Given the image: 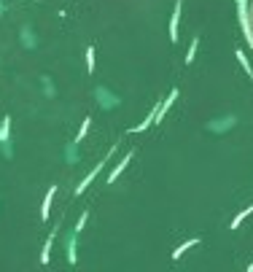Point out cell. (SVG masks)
Segmentation results:
<instances>
[{
	"label": "cell",
	"instance_id": "6da1fadb",
	"mask_svg": "<svg viewBox=\"0 0 253 272\" xmlns=\"http://www.w3.org/2000/svg\"><path fill=\"white\" fill-rule=\"evenodd\" d=\"M8 143H11V116H3V122H0V148H3V157L11 159L14 148Z\"/></svg>",
	"mask_w": 253,
	"mask_h": 272
},
{
	"label": "cell",
	"instance_id": "7a4b0ae2",
	"mask_svg": "<svg viewBox=\"0 0 253 272\" xmlns=\"http://www.w3.org/2000/svg\"><path fill=\"white\" fill-rule=\"evenodd\" d=\"M94 97H97L100 108H105V110H110V108H116V105H121V97H119V94H113L110 89H105V87H97V89H94Z\"/></svg>",
	"mask_w": 253,
	"mask_h": 272
},
{
	"label": "cell",
	"instance_id": "3957f363",
	"mask_svg": "<svg viewBox=\"0 0 253 272\" xmlns=\"http://www.w3.org/2000/svg\"><path fill=\"white\" fill-rule=\"evenodd\" d=\"M110 154H113V151H108V157H105V159H103V162H100V164H97V167H94V170H92V173H89V175H87V178H84V181H81V183H78V186H75V197H78V194H84V191H87V189H89V183H92V181H94V178H97V175H100V170H103V167H105V164H108Z\"/></svg>",
	"mask_w": 253,
	"mask_h": 272
},
{
	"label": "cell",
	"instance_id": "277c9868",
	"mask_svg": "<svg viewBox=\"0 0 253 272\" xmlns=\"http://www.w3.org/2000/svg\"><path fill=\"white\" fill-rule=\"evenodd\" d=\"M129 162H132V151H129V154H124V159H121V162L116 164L113 170H110V175H108V186H113V183H116V178H119V175L124 173V167H126Z\"/></svg>",
	"mask_w": 253,
	"mask_h": 272
},
{
	"label": "cell",
	"instance_id": "5b68a950",
	"mask_svg": "<svg viewBox=\"0 0 253 272\" xmlns=\"http://www.w3.org/2000/svg\"><path fill=\"white\" fill-rule=\"evenodd\" d=\"M181 11H183V0L175 3V11H173V19H170V38L178 41V19H181Z\"/></svg>",
	"mask_w": 253,
	"mask_h": 272
},
{
	"label": "cell",
	"instance_id": "8992f818",
	"mask_svg": "<svg viewBox=\"0 0 253 272\" xmlns=\"http://www.w3.org/2000/svg\"><path fill=\"white\" fill-rule=\"evenodd\" d=\"M54 194H57V186H49L46 197H43V205H40V218H43V221H46L49 213H52V199H54Z\"/></svg>",
	"mask_w": 253,
	"mask_h": 272
},
{
	"label": "cell",
	"instance_id": "52a82bcc",
	"mask_svg": "<svg viewBox=\"0 0 253 272\" xmlns=\"http://www.w3.org/2000/svg\"><path fill=\"white\" fill-rule=\"evenodd\" d=\"M22 46L24 49H35V46H38V38H35V33L30 27H22Z\"/></svg>",
	"mask_w": 253,
	"mask_h": 272
},
{
	"label": "cell",
	"instance_id": "ba28073f",
	"mask_svg": "<svg viewBox=\"0 0 253 272\" xmlns=\"http://www.w3.org/2000/svg\"><path fill=\"white\" fill-rule=\"evenodd\" d=\"M89 122H92V119H84V122H81V129H78V135H75L73 145H78V143H81V140L87 138V132H89Z\"/></svg>",
	"mask_w": 253,
	"mask_h": 272
},
{
	"label": "cell",
	"instance_id": "9c48e42d",
	"mask_svg": "<svg viewBox=\"0 0 253 272\" xmlns=\"http://www.w3.org/2000/svg\"><path fill=\"white\" fill-rule=\"evenodd\" d=\"M197 243H199V240H197V237H194V240H189V243L178 245V248H175V251H173V259H181V256H183V251H189V248H191V245H197Z\"/></svg>",
	"mask_w": 253,
	"mask_h": 272
},
{
	"label": "cell",
	"instance_id": "30bf717a",
	"mask_svg": "<svg viewBox=\"0 0 253 272\" xmlns=\"http://www.w3.org/2000/svg\"><path fill=\"white\" fill-rule=\"evenodd\" d=\"M52 243H54V232L49 235L46 245H43V254H40V264H49V251H52Z\"/></svg>",
	"mask_w": 253,
	"mask_h": 272
},
{
	"label": "cell",
	"instance_id": "8fae6325",
	"mask_svg": "<svg viewBox=\"0 0 253 272\" xmlns=\"http://www.w3.org/2000/svg\"><path fill=\"white\" fill-rule=\"evenodd\" d=\"M87 73H89V75L94 73V49H92V46L87 49Z\"/></svg>",
	"mask_w": 253,
	"mask_h": 272
},
{
	"label": "cell",
	"instance_id": "7c38bea8",
	"mask_svg": "<svg viewBox=\"0 0 253 272\" xmlns=\"http://www.w3.org/2000/svg\"><path fill=\"white\" fill-rule=\"evenodd\" d=\"M87 221H89V213L87 210H84V213H81V218H78V224H75V235H81V232H84V226H87Z\"/></svg>",
	"mask_w": 253,
	"mask_h": 272
},
{
	"label": "cell",
	"instance_id": "4fadbf2b",
	"mask_svg": "<svg viewBox=\"0 0 253 272\" xmlns=\"http://www.w3.org/2000/svg\"><path fill=\"white\" fill-rule=\"evenodd\" d=\"M40 81H43V87H46V94H49V97H54V94H57V89L49 84V75H40Z\"/></svg>",
	"mask_w": 253,
	"mask_h": 272
},
{
	"label": "cell",
	"instance_id": "5bb4252c",
	"mask_svg": "<svg viewBox=\"0 0 253 272\" xmlns=\"http://www.w3.org/2000/svg\"><path fill=\"white\" fill-rule=\"evenodd\" d=\"M194 52H197V41L189 46V57H186V62H191V59H194Z\"/></svg>",
	"mask_w": 253,
	"mask_h": 272
},
{
	"label": "cell",
	"instance_id": "9a60e30c",
	"mask_svg": "<svg viewBox=\"0 0 253 272\" xmlns=\"http://www.w3.org/2000/svg\"><path fill=\"white\" fill-rule=\"evenodd\" d=\"M3 14H6V6H3V3H0V17H3Z\"/></svg>",
	"mask_w": 253,
	"mask_h": 272
}]
</instances>
